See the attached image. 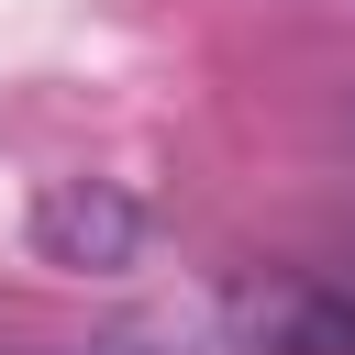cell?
<instances>
[{
  "mask_svg": "<svg viewBox=\"0 0 355 355\" xmlns=\"http://www.w3.org/2000/svg\"><path fill=\"white\" fill-rule=\"evenodd\" d=\"M22 233H33V255L67 266V277H122V266L144 255V200H133L122 178H44L33 211H22Z\"/></svg>",
  "mask_w": 355,
  "mask_h": 355,
  "instance_id": "1",
  "label": "cell"
},
{
  "mask_svg": "<svg viewBox=\"0 0 355 355\" xmlns=\"http://www.w3.org/2000/svg\"><path fill=\"white\" fill-rule=\"evenodd\" d=\"M300 355H355V300H311L300 311Z\"/></svg>",
  "mask_w": 355,
  "mask_h": 355,
  "instance_id": "2",
  "label": "cell"
}]
</instances>
